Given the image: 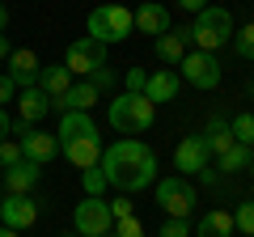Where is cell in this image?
I'll list each match as a JSON object with an SVG mask.
<instances>
[{"mask_svg": "<svg viewBox=\"0 0 254 237\" xmlns=\"http://www.w3.org/2000/svg\"><path fill=\"white\" fill-rule=\"evenodd\" d=\"M157 237H190V225H187V220L165 216V225H161V233H157Z\"/></svg>", "mask_w": 254, "mask_h": 237, "instance_id": "obj_33", "label": "cell"}, {"mask_svg": "<svg viewBox=\"0 0 254 237\" xmlns=\"http://www.w3.org/2000/svg\"><path fill=\"white\" fill-rule=\"evenodd\" d=\"M72 233L76 237H106L110 229H115V216H110V203L102 199V195H85L81 203H76L72 212Z\"/></svg>", "mask_w": 254, "mask_h": 237, "instance_id": "obj_6", "label": "cell"}, {"mask_svg": "<svg viewBox=\"0 0 254 237\" xmlns=\"http://www.w3.org/2000/svg\"><path fill=\"white\" fill-rule=\"evenodd\" d=\"M81 186H85V195H102L110 182H106V174L93 165V170H85V174H81Z\"/></svg>", "mask_w": 254, "mask_h": 237, "instance_id": "obj_28", "label": "cell"}, {"mask_svg": "<svg viewBox=\"0 0 254 237\" xmlns=\"http://www.w3.org/2000/svg\"><path fill=\"white\" fill-rule=\"evenodd\" d=\"M85 30H89V38H98L102 47L127 43V38L136 34V26H131V9H127V4H98V9H89Z\"/></svg>", "mask_w": 254, "mask_h": 237, "instance_id": "obj_4", "label": "cell"}, {"mask_svg": "<svg viewBox=\"0 0 254 237\" xmlns=\"http://www.w3.org/2000/svg\"><path fill=\"white\" fill-rule=\"evenodd\" d=\"M38 182H43V165L34 161H17L4 170V195H30Z\"/></svg>", "mask_w": 254, "mask_h": 237, "instance_id": "obj_13", "label": "cell"}, {"mask_svg": "<svg viewBox=\"0 0 254 237\" xmlns=\"http://www.w3.org/2000/svg\"><path fill=\"white\" fill-rule=\"evenodd\" d=\"M4 30H9V9L0 4V34H4Z\"/></svg>", "mask_w": 254, "mask_h": 237, "instance_id": "obj_38", "label": "cell"}, {"mask_svg": "<svg viewBox=\"0 0 254 237\" xmlns=\"http://www.w3.org/2000/svg\"><path fill=\"white\" fill-rule=\"evenodd\" d=\"M250 157H254V148H250Z\"/></svg>", "mask_w": 254, "mask_h": 237, "instance_id": "obj_44", "label": "cell"}, {"mask_svg": "<svg viewBox=\"0 0 254 237\" xmlns=\"http://www.w3.org/2000/svg\"><path fill=\"white\" fill-rule=\"evenodd\" d=\"M123 85H127V93H144V85H148V72H144V68H127Z\"/></svg>", "mask_w": 254, "mask_h": 237, "instance_id": "obj_32", "label": "cell"}, {"mask_svg": "<svg viewBox=\"0 0 254 237\" xmlns=\"http://www.w3.org/2000/svg\"><path fill=\"white\" fill-rule=\"evenodd\" d=\"M13 136V118H9V110L0 106V140H9Z\"/></svg>", "mask_w": 254, "mask_h": 237, "instance_id": "obj_36", "label": "cell"}, {"mask_svg": "<svg viewBox=\"0 0 254 237\" xmlns=\"http://www.w3.org/2000/svg\"><path fill=\"white\" fill-rule=\"evenodd\" d=\"M106 237H115V233H106Z\"/></svg>", "mask_w": 254, "mask_h": 237, "instance_id": "obj_42", "label": "cell"}, {"mask_svg": "<svg viewBox=\"0 0 254 237\" xmlns=\"http://www.w3.org/2000/svg\"><path fill=\"white\" fill-rule=\"evenodd\" d=\"M38 220V199L34 195H4L0 199V225L4 229H30Z\"/></svg>", "mask_w": 254, "mask_h": 237, "instance_id": "obj_11", "label": "cell"}, {"mask_svg": "<svg viewBox=\"0 0 254 237\" xmlns=\"http://www.w3.org/2000/svg\"><path fill=\"white\" fill-rule=\"evenodd\" d=\"M178 4H182L187 13H199V9H208V0H178Z\"/></svg>", "mask_w": 254, "mask_h": 237, "instance_id": "obj_37", "label": "cell"}, {"mask_svg": "<svg viewBox=\"0 0 254 237\" xmlns=\"http://www.w3.org/2000/svg\"><path fill=\"white\" fill-rule=\"evenodd\" d=\"M131 26L140 30V34H165V30H170V9H165V4H157V0H144V4H140L136 13H131Z\"/></svg>", "mask_w": 254, "mask_h": 237, "instance_id": "obj_14", "label": "cell"}, {"mask_svg": "<svg viewBox=\"0 0 254 237\" xmlns=\"http://www.w3.org/2000/svg\"><path fill=\"white\" fill-rule=\"evenodd\" d=\"M153 118H157V106L144 98V93H119V98H110V127L123 131V136L148 131Z\"/></svg>", "mask_w": 254, "mask_h": 237, "instance_id": "obj_3", "label": "cell"}, {"mask_svg": "<svg viewBox=\"0 0 254 237\" xmlns=\"http://www.w3.org/2000/svg\"><path fill=\"white\" fill-rule=\"evenodd\" d=\"M110 216H115V220H127V216H136V203L127 199V195H119V199H110Z\"/></svg>", "mask_w": 254, "mask_h": 237, "instance_id": "obj_34", "label": "cell"}, {"mask_svg": "<svg viewBox=\"0 0 254 237\" xmlns=\"http://www.w3.org/2000/svg\"><path fill=\"white\" fill-rule=\"evenodd\" d=\"M98 170L106 174V182L115 186L119 195H136V191H144V186L157 182V153L144 144V140L123 136L110 148H102Z\"/></svg>", "mask_w": 254, "mask_h": 237, "instance_id": "obj_1", "label": "cell"}, {"mask_svg": "<svg viewBox=\"0 0 254 237\" xmlns=\"http://www.w3.org/2000/svg\"><path fill=\"white\" fill-rule=\"evenodd\" d=\"M0 59H9V38L0 34Z\"/></svg>", "mask_w": 254, "mask_h": 237, "instance_id": "obj_39", "label": "cell"}, {"mask_svg": "<svg viewBox=\"0 0 254 237\" xmlns=\"http://www.w3.org/2000/svg\"><path fill=\"white\" fill-rule=\"evenodd\" d=\"M93 106H98V89H93L89 81H72V89L51 102V110H60V115H68V110H85V115H89Z\"/></svg>", "mask_w": 254, "mask_h": 237, "instance_id": "obj_16", "label": "cell"}, {"mask_svg": "<svg viewBox=\"0 0 254 237\" xmlns=\"http://www.w3.org/2000/svg\"><path fill=\"white\" fill-rule=\"evenodd\" d=\"M216 165L225 174H242V170H250V165H254V157H250V148H246V144H233V148H225V153L216 157Z\"/></svg>", "mask_w": 254, "mask_h": 237, "instance_id": "obj_24", "label": "cell"}, {"mask_svg": "<svg viewBox=\"0 0 254 237\" xmlns=\"http://www.w3.org/2000/svg\"><path fill=\"white\" fill-rule=\"evenodd\" d=\"M229 131H233L237 144L254 148V115H250V110H246V115H233V118H229Z\"/></svg>", "mask_w": 254, "mask_h": 237, "instance_id": "obj_25", "label": "cell"}, {"mask_svg": "<svg viewBox=\"0 0 254 237\" xmlns=\"http://www.w3.org/2000/svg\"><path fill=\"white\" fill-rule=\"evenodd\" d=\"M233 233H237L233 229V212H225V208L203 212L199 225H195V237H233Z\"/></svg>", "mask_w": 254, "mask_h": 237, "instance_id": "obj_22", "label": "cell"}, {"mask_svg": "<svg viewBox=\"0 0 254 237\" xmlns=\"http://www.w3.org/2000/svg\"><path fill=\"white\" fill-rule=\"evenodd\" d=\"M4 102H17V85L9 81V76H0V106Z\"/></svg>", "mask_w": 254, "mask_h": 237, "instance_id": "obj_35", "label": "cell"}, {"mask_svg": "<svg viewBox=\"0 0 254 237\" xmlns=\"http://www.w3.org/2000/svg\"><path fill=\"white\" fill-rule=\"evenodd\" d=\"M178 68H182V81L195 85V89H216L220 85V59L208 51H187Z\"/></svg>", "mask_w": 254, "mask_h": 237, "instance_id": "obj_9", "label": "cell"}, {"mask_svg": "<svg viewBox=\"0 0 254 237\" xmlns=\"http://www.w3.org/2000/svg\"><path fill=\"white\" fill-rule=\"evenodd\" d=\"M38 72H43V59H38L30 47H17V51H9V81L17 85V89H34L38 85Z\"/></svg>", "mask_w": 254, "mask_h": 237, "instance_id": "obj_12", "label": "cell"}, {"mask_svg": "<svg viewBox=\"0 0 254 237\" xmlns=\"http://www.w3.org/2000/svg\"><path fill=\"white\" fill-rule=\"evenodd\" d=\"M13 136H17V144H21V157L26 161H34V165H47L51 157H60V140L51 136V131H43V127H30V123H13Z\"/></svg>", "mask_w": 254, "mask_h": 237, "instance_id": "obj_7", "label": "cell"}, {"mask_svg": "<svg viewBox=\"0 0 254 237\" xmlns=\"http://www.w3.org/2000/svg\"><path fill=\"white\" fill-rule=\"evenodd\" d=\"M157 203H161V212L165 216H174V220H187L190 212H195V186L182 178V174H170V178H157Z\"/></svg>", "mask_w": 254, "mask_h": 237, "instance_id": "obj_5", "label": "cell"}, {"mask_svg": "<svg viewBox=\"0 0 254 237\" xmlns=\"http://www.w3.org/2000/svg\"><path fill=\"white\" fill-rule=\"evenodd\" d=\"M212 165V148H208V140L203 136H187V140H178V148H174V170L187 178V174H203Z\"/></svg>", "mask_w": 254, "mask_h": 237, "instance_id": "obj_10", "label": "cell"}, {"mask_svg": "<svg viewBox=\"0 0 254 237\" xmlns=\"http://www.w3.org/2000/svg\"><path fill=\"white\" fill-rule=\"evenodd\" d=\"M38 89H43L51 102L64 98V93L72 89V72H68L64 64H43V72H38Z\"/></svg>", "mask_w": 254, "mask_h": 237, "instance_id": "obj_21", "label": "cell"}, {"mask_svg": "<svg viewBox=\"0 0 254 237\" xmlns=\"http://www.w3.org/2000/svg\"><path fill=\"white\" fill-rule=\"evenodd\" d=\"M85 81H89L93 89L102 93V89H115V81H119V76H115V68H106V64H102V68H93V72L85 76Z\"/></svg>", "mask_w": 254, "mask_h": 237, "instance_id": "obj_29", "label": "cell"}, {"mask_svg": "<svg viewBox=\"0 0 254 237\" xmlns=\"http://www.w3.org/2000/svg\"><path fill=\"white\" fill-rule=\"evenodd\" d=\"M102 136H89V140H68V144H60V153L68 157V161L76 165V170H93V165L102 161Z\"/></svg>", "mask_w": 254, "mask_h": 237, "instance_id": "obj_15", "label": "cell"}, {"mask_svg": "<svg viewBox=\"0 0 254 237\" xmlns=\"http://www.w3.org/2000/svg\"><path fill=\"white\" fill-rule=\"evenodd\" d=\"M89 136H98V123H93L85 110H68V115H60V131H55L60 144H68V140H89Z\"/></svg>", "mask_w": 254, "mask_h": 237, "instance_id": "obj_17", "label": "cell"}, {"mask_svg": "<svg viewBox=\"0 0 254 237\" xmlns=\"http://www.w3.org/2000/svg\"><path fill=\"white\" fill-rule=\"evenodd\" d=\"M47 110H51V98H47L43 89H17V118L21 123H30V127H38V118H47Z\"/></svg>", "mask_w": 254, "mask_h": 237, "instance_id": "obj_18", "label": "cell"}, {"mask_svg": "<svg viewBox=\"0 0 254 237\" xmlns=\"http://www.w3.org/2000/svg\"><path fill=\"white\" fill-rule=\"evenodd\" d=\"M187 30H165V34H157L153 38V51H157V59H161V64H174L178 68L182 64V55H187Z\"/></svg>", "mask_w": 254, "mask_h": 237, "instance_id": "obj_19", "label": "cell"}, {"mask_svg": "<svg viewBox=\"0 0 254 237\" xmlns=\"http://www.w3.org/2000/svg\"><path fill=\"white\" fill-rule=\"evenodd\" d=\"M0 237H17V229H4V225H0Z\"/></svg>", "mask_w": 254, "mask_h": 237, "instance_id": "obj_40", "label": "cell"}, {"mask_svg": "<svg viewBox=\"0 0 254 237\" xmlns=\"http://www.w3.org/2000/svg\"><path fill=\"white\" fill-rule=\"evenodd\" d=\"M144 98L153 102H174L178 98V72L174 68H161V72H148V85H144Z\"/></svg>", "mask_w": 254, "mask_h": 237, "instance_id": "obj_20", "label": "cell"}, {"mask_svg": "<svg viewBox=\"0 0 254 237\" xmlns=\"http://www.w3.org/2000/svg\"><path fill=\"white\" fill-rule=\"evenodd\" d=\"M203 140H208L212 157H220L225 148H233V144H237L233 131H229V118H225V115H212V123H208V131H203Z\"/></svg>", "mask_w": 254, "mask_h": 237, "instance_id": "obj_23", "label": "cell"}, {"mask_svg": "<svg viewBox=\"0 0 254 237\" xmlns=\"http://www.w3.org/2000/svg\"><path fill=\"white\" fill-rule=\"evenodd\" d=\"M233 229H237V233H246V237H254V199H250V203H237Z\"/></svg>", "mask_w": 254, "mask_h": 237, "instance_id": "obj_27", "label": "cell"}, {"mask_svg": "<svg viewBox=\"0 0 254 237\" xmlns=\"http://www.w3.org/2000/svg\"><path fill=\"white\" fill-rule=\"evenodd\" d=\"M110 233H115V237H144V225H140L136 216H127V220H115Z\"/></svg>", "mask_w": 254, "mask_h": 237, "instance_id": "obj_31", "label": "cell"}, {"mask_svg": "<svg viewBox=\"0 0 254 237\" xmlns=\"http://www.w3.org/2000/svg\"><path fill=\"white\" fill-rule=\"evenodd\" d=\"M233 13L229 9H220V4H208V9H199L195 13V21L187 26V38L195 43V51H208V55H216L220 47L233 38Z\"/></svg>", "mask_w": 254, "mask_h": 237, "instance_id": "obj_2", "label": "cell"}, {"mask_svg": "<svg viewBox=\"0 0 254 237\" xmlns=\"http://www.w3.org/2000/svg\"><path fill=\"white\" fill-rule=\"evenodd\" d=\"M17 161H26V157H21V144L17 140H0V165L9 170V165H17Z\"/></svg>", "mask_w": 254, "mask_h": 237, "instance_id": "obj_30", "label": "cell"}, {"mask_svg": "<svg viewBox=\"0 0 254 237\" xmlns=\"http://www.w3.org/2000/svg\"><path fill=\"white\" fill-rule=\"evenodd\" d=\"M106 64V47L98 43V38H76V43H68V51H64V68L72 72V81H85V76L93 72V68Z\"/></svg>", "mask_w": 254, "mask_h": 237, "instance_id": "obj_8", "label": "cell"}, {"mask_svg": "<svg viewBox=\"0 0 254 237\" xmlns=\"http://www.w3.org/2000/svg\"><path fill=\"white\" fill-rule=\"evenodd\" d=\"M60 237H76V233H60Z\"/></svg>", "mask_w": 254, "mask_h": 237, "instance_id": "obj_41", "label": "cell"}, {"mask_svg": "<svg viewBox=\"0 0 254 237\" xmlns=\"http://www.w3.org/2000/svg\"><path fill=\"white\" fill-rule=\"evenodd\" d=\"M229 43H233V51L242 55V59H254V21H250V26H242V30H233Z\"/></svg>", "mask_w": 254, "mask_h": 237, "instance_id": "obj_26", "label": "cell"}, {"mask_svg": "<svg viewBox=\"0 0 254 237\" xmlns=\"http://www.w3.org/2000/svg\"><path fill=\"white\" fill-rule=\"evenodd\" d=\"M250 174H254V165H250Z\"/></svg>", "mask_w": 254, "mask_h": 237, "instance_id": "obj_43", "label": "cell"}]
</instances>
